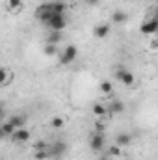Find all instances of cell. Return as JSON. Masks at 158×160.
Returning <instances> with one entry per match:
<instances>
[{
  "instance_id": "obj_1",
  "label": "cell",
  "mask_w": 158,
  "mask_h": 160,
  "mask_svg": "<svg viewBox=\"0 0 158 160\" xmlns=\"http://www.w3.org/2000/svg\"><path fill=\"white\" fill-rule=\"evenodd\" d=\"M47 26L52 30V32H63L67 28V19L65 15H58V13H52L50 21L47 22Z\"/></svg>"
},
{
  "instance_id": "obj_2",
  "label": "cell",
  "mask_w": 158,
  "mask_h": 160,
  "mask_svg": "<svg viewBox=\"0 0 158 160\" xmlns=\"http://www.w3.org/2000/svg\"><path fill=\"white\" fill-rule=\"evenodd\" d=\"M77 56H78V48H77L75 45H67V47L63 48L62 56H60V65H69V63H73V62L77 60Z\"/></svg>"
},
{
  "instance_id": "obj_3",
  "label": "cell",
  "mask_w": 158,
  "mask_h": 160,
  "mask_svg": "<svg viewBox=\"0 0 158 160\" xmlns=\"http://www.w3.org/2000/svg\"><path fill=\"white\" fill-rule=\"evenodd\" d=\"M36 17L39 19L43 24H47L48 21H50V17H52V9H50V2H43L41 6H37V9H36Z\"/></svg>"
},
{
  "instance_id": "obj_4",
  "label": "cell",
  "mask_w": 158,
  "mask_h": 160,
  "mask_svg": "<svg viewBox=\"0 0 158 160\" xmlns=\"http://www.w3.org/2000/svg\"><path fill=\"white\" fill-rule=\"evenodd\" d=\"M9 138H11L13 143H24V142L30 140V130H28L26 127H24V128H15V132H13Z\"/></svg>"
},
{
  "instance_id": "obj_5",
  "label": "cell",
  "mask_w": 158,
  "mask_h": 160,
  "mask_svg": "<svg viewBox=\"0 0 158 160\" xmlns=\"http://www.w3.org/2000/svg\"><path fill=\"white\" fill-rule=\"evenodd\" d=\"M89 147H91V151H95V153L102 151V147H104V134L95 132V134L89 138Z\"/></svg>"
},
{
  "instance_id": "obj_6",
  "label": "cell",
  "mask_w": 158,
  "mask_h": 160,
  "mask_svg": "<svg viewBox=\"0 0 158 160\" xmlns=\"http://www.w3.org/2000/svg\"><path fill=\"white\" fill-rule=\"evenodd\" d=\"M116 78H117L119 82H123L125 86H132V84H134V80H136V78H134V75H132L130 71H126V69H123V67L116 71Z\"/></svg>"
},
{
  "instance_id": "obj_7",
  "label": "cell",
  "mask_w": 158,
  "mask_h": 160,
  "mask_svg": "<svg viewBox=\"0 0 158 160\" xmlns=\"http://www.w3.org/2000/svg\"><path fill=\"white\" fill-rule=\"evenodd\" d=\"M65 151H67V143H65V142H54L52 147H50V151H48V155L60 158V157L65 155Z\"/></svg>"
},
{
  "instance_id": "obj_8",
  "label": "cell",
  "mask_w": 158,
  "mask_h": 160,
  "mask_svg": "<svg viewBox=\"0 0 158 160\" xmlns=\"http://www.w3.org/2000/svg\"><path fill=\"white\" fill-rule=\"evenodd\" d=\"M158 32V19H149L147 22L141 24V34L145 36H153Z\"/></svg>"
},
{
  "instance_id": "obj_9",
  "label": "cell",
  "mask_w": 158,
  "mask_h": 160,
  "mask_svg": "<svg viewBox=\"0 0 158 160\" xmlns=\"http://www.w3.org/2000/svg\"><path fill=\"white\" fill-rule=\"evenodd\" d=\"M67 8H69V6H67L63 0H54V2H50V9H52V13H58V15H65Z\"/></svg>"
},
{
  "instance_id": "obj_10",
  "label": "cell",
  "mask_w": 158,
  "mask_h": 160,
  "mask_svg": "<svg viewBox=\"0 0 158 160\" xmlns=\"http://www.w3.org/2000/svg\"><path fill=\"white\" fill-rule=\"evenodd\" d=\"M93 34H95V38H99V39L108 38V36H110V24H99V26H95Z\"/></svg>"
},
{
  "instance_id": "obj_11",
  "label": "cell",
  "mask_w": 158,
  "mask_h": 160,
  "mask_svg": "<svg viewBox=\"0 0 158 160\" xmlns=\"http://www.w3.org/2000/svg\"><path fill=\"white\" fill-rule=\"evenodd\" d=\"M7 123H11L15 128H24V125H26V118L24 116H11Z\"/></svg>"
},
{
  "instance_id": "obj_12",
  "label": "cell",
  "mask_w": 158,
  "mask_h": 160,
  "mask_svg": "<svg viewBox=\"0 0 158 160\" xmlns=\"http://www.w3.org/2000/svg\"><path fill=\"white\" fill-rule=\"evenodd\" d=\"M130 142H132V136L130 134H119L117 138H116V145H119V147L130 145Z\"/></svg>"
},
{
  "instance_id": "obj_13",
  "label": "cell",
  "mask_w": 158,
  "mask_h": 160,
  "mask_svg": "<svg viewBox=\"0 0 158 160\" xmlns=\"http://www.w3.org/2000/svg\"><path fill=\"white\" fill-rule=\"evenodd\" d=\"M112 21L117 22V24H123V22L128 21V15H126L125 11H114V13H112Z\"/></svg>"
},
{
  "instance_id": "obj_14",
  "label": "cell",
  "mask_w": 158,
  "mask_h": 160,
  "mask_svg": "<svg viewBox=\"0 0 158 160\" xmlns=\"http://www.w3.org/2000/svg\"><path fill=\"white\" fill-rule=\"evenodd\" d=\"M99 89H101L104 95H112V91H114V84H112L110 80H102L101 86H99Z\"/></svg>"
},
{
  "instance_id": "obj_15",
  "label": "cell",
  "mask_w": 158,
  "mask_h": 160,
  "mask_svg": "<svg viewBox=\"0 0 158 160\" xmlns=\"http://www.w3.org/2000/svg\"><path fill=\"white\" fill-rule=\"evenodd\" d=\"M108 110H110L112 114H123V112H125V104H123L121 101H114V102L108 106Z\"/></svg>"
},
{
  "instance_id": "obj_16",
  "label": "cell",
  "mask_w": 158,
  "mask_h": 160,
  "mask_svg": "<svg viewBox=\"0 0 158 160\" xmlns=\"http://www.w3.org/2000/svg\"><path fill=\"white\" fill-rule=\"evenodd\" d=\"M106 112H108V108H106V106H102V104H99V102H97V104H93V114H95L97 118H102Z\"/></svg>"
},
{
  "instance_id": "obj_17",
  "label": "cell",
  "mask_w": 158,
  "mask_h": 160,
  "mask_svg": "<svg viewBox=\"0 0 158 160\" xmlns=\"http://www.w3.org/2000/svg\"><path fill=\"white\" fill-rule=\"evenodd\" d=\"M50 127H52V128H63V127H65V119L56 116V118L50 119Z\"/></svg>"
},
{
  "instance_id": "obj_18",
  "label": "cell",
  "mask_w": 158,
  "mask_h": 160,
  "mask_svg": "<svg viewBox=\"0 0 158 160\" xmlns=\"http://www.w3.org/2000/svg\"><path fill=\"white\" fill-rule=\"evenodd\" d=\"M45 54H47V56H56V54H58V45L47 43V45H45Z\"/></svg>"
},
{
  "instance_id": "obj_19",
  "label": "cell",
  "mask_w": 158,
  "mask_h": 160,
  "mask_svg": "<svg viewBox=\"0 0 158 160\" xmlns=\"http://www.w3.org/2000/svg\"><path fill=\"white\" fill-rule=\"evenodd\" d=\"M60 41H62V32H52L50 38L47 39V43H50V45H58Z\"/></svg>"
},
{
  "instance_id": "obj_20",
  "label": "cell",
  "mask_w": 158,
  "mask_h": 160,
  "mask_svg": "<svg viewBox=\"0 0 158 160\" xmlns=\"http://www.w3.org/2000/svg\"><path fill=\"white\" fill-rule=\"evenodd\" d=\"M7 82H9V73H7V69L0 67V86H6Z\"/></svg>"
},
{
  "instance_id": "obj_21",
  "label": "cell",
  "mask_w": 158,
  "mask_h": 160,
  "mask_svg": "<svg viewBox=\"0 0 158 160\" xmlns=\"http://www.w3.org/2000/svg\"><path fill=\"white\" fill-rule=\"evenodd\" d=\"M0 127H2V130H4V134H6V136H11V134L15 132V127H13L11 123H7V121H6V123H2Z\"/></svg>"
},
{
  "instance_id": "obj_22",
  "label": "cell",
  "mask_w": 158,
  "mask_h": 160,
  "mask_svg": "<svg viewBox=\"0 0 158 160\" xmlns=\"http://www.w3.org/2000/svg\"><path fill=\"white\" fill-rule=\"evenodd\" d=\"M48 157H50V155H48V151H47V149L36 151V155H34V158H36V160H47Z\"/></svg>"
},
{
  "instance_id": "obj_23",
  "label": "cell",
  "mask_w": 158,
  "mask_h": 160,
  "mask_svg": "<svg viewBox=\"0 0 158 160\" xmlns=\"http://www.w3.org/2000/svg\"><path fill=\"white\" fill-rule=\"evenodd\" d=\"M7 6L11 9H21L22 8V0H7Z\"/></svg>"
},
{
  "instance_id": "obj_24",
  "label": "cell",
  "mask_w": 158,
  "mask_h": 160,
  "mask_svg": "<svg viewBox=\"0 0 158 160\" xmlns=\"http://www.w3.org/2000/svg\"><path fill=\"white\" fill-rule=\"evenodd\" d=\"M108 153H110L112 157H121V147H119V145H116V143H114V145H112V147L108 149Z\"/></svg>"
},
{
  "instance_id": "obj_25",
  "label": "cell",
  "mask_w": 158,
  "mask_h": 160,
  "mask_svg": "<svg viewBox=\"0 0 158 160\" xmlns=\"http://www.w3.org/2000/svg\"><path fill=\"white\" fill-rule=\"evenodd\" d=\"M104 128H106V125H104L102 121H97V123H95V132H101V134H102Z\"/></svg>"
},
{
  "instance_id": "obj_26",
  "label": "cell",
  "mask_w": 158,
  "mask_h": 160,
  "mask_svg": "<svg viewBox=\"0 0 158 160\" xmlns=\"http://www.w3.org/2000/svg\"><path fill=\"white\" fill-rule=\"evenodd\" d=\"M41 149H47V143L45 142H36V151H41Z\"/></svg>"
},
{
  "instance_id": "obj_27",
  "label": "cell",
  "mask_w": 158,
  "mask_h": 160,
  "mask_svg": "<svg viewBox=\"0 0 158 160\" xmlns=\"http://www.w3.org/2000/svg\"><path fill=\"white\" fill-rule=\"evenodd\" d=\"M101 0H86V4H89V6H97Z\"/></svg>"
},
{
  "instance_id": "obj_28",
  "label": "cell",
  "mask_w": 158,
  "mask_h": 160,
  "mask_svg": "<svg viewBox=\"0 0 158 160\" xmlns=\"http://www.w3.org/2000/svg\"><path fill=\"white\" fill-rule=\"evenodd\" d=\"M4 138H7V136L4 134V130H2V127H0V140H4Z\"/></svg>"
},
{
  "instance_id": "obj_29",
  "label": "cell",
  "mask_w": 158,
  "mask_h": 160,
  "mask_svg": "<svg viewBox=\"0 0 158 160\" xmlns=\"http://www.w3.org/2000/svg\"><path fill=\"white\" fill-rule=\"evenodd\" d=\"M2 118H4V106L0 104V121H2Z\"/></svg>"
}]
</instances>
